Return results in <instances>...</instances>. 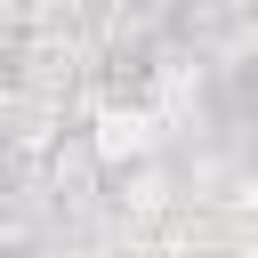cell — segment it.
Here are the masks:
<instances>
[]
</instances>
